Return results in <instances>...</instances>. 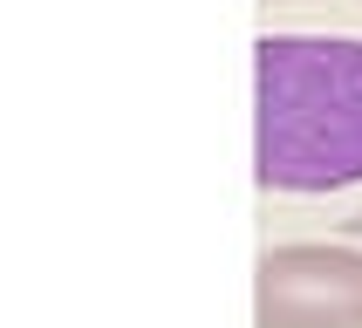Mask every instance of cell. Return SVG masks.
<instances>
[{
    "label": "cell",
    "mask_w": 362,
    "mask_h": 328,
    "mask_svg": "<svg viewBox=\"0 0 362 328\" xmlns=\"http://www.w3.org/2000/svg\"><path fill=\"white\" fill-rule=\"evenodd\" d=\"M260 144L267 192H342L362 178V41L356 35H260Z\"/></svg>",
    "instance_id": "6da1fadb"
},
{
    "label": "cell",
    "mask_w": 362,
    "mask_h": 328,
    "mask_svg": "<svg viewBox=\"0 0 362 328\" xmlns=\"http://www.w3.org/2000/svg\"><path fill=\"white\" fill-rule=\"evenodd\" d=\"M260 328H362V246H267L253 274Z\"/></svg>",
    "instance_id": "7a4b0ae2"
},
{
    "label": "cell",
    "mask_w": 362,
    "mask_h": 328,
    "mask_svg": "<svg viewBox=\"0 0 362 328\" xmlns=\"http://www.w3.org/2000/svg\"><path fill=\"white\" fill-rule=\"evenodd\" d=\"M342 226H349V240H362V205H356V212H349Z\"/></svg>",
    "instance_id": "3957f363"
}]
</instances>
